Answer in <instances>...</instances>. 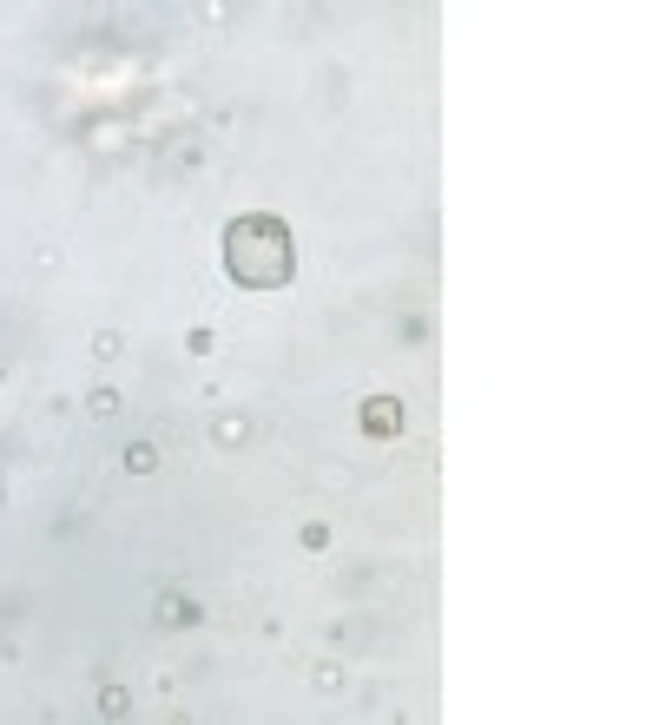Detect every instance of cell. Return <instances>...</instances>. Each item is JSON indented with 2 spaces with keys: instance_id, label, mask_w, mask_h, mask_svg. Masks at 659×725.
<instances>
[{
  "instance_id": "6da1fadb",
  "label": "cell",
  "mask_w": 659,
  "mask_h": 725,
  "mask_svg": "<svg viewBox=\"0 0 659 725\" xmlns=\"http://www.w3.org/2000/svg\"><path fill=\"white\" fill-rule=\"evenodd\" d=\"M225 277L238 290H284L297 277V244H290V225L271 218V211H238L225 225Z\"/></svg>"
},
{
  "instance_id": "5b68a950",
  "label": "cell",
  "mask_w": 659,
  "mask_h": 725,
  "mask_svg": "<svg viewBox=\"0 0 659 725\" xmlns=\"http://www.w3.org/2000/svg\"><path fill=\"white\" fill-rule=\"evenodd\" d=\"M86 409H93V416H119V389H93Z\"/></svg>"
},
{
  "instance_id": "52a82bcc",
  "label": "cell",
  "mask_w": 659,
  "mask_h": 725,
  "mask_svg": "<svg viewBox=\"0 0 659 725\" xmlns=\"http://www.w3.org/2000/svg\"><path fill=\"white\" fill-rule=\"evenodd\" d=\"M185 350H192V356H211V350H218V337H211V330H192V337H185Z\"/></svg>"
},
{
  "instance_id": "277c9868",
  "label": "cell",
  "mask_w": 659,
  "mask_h": 725,
  "mask_svg": "<svg viewBox=\"0 0 659 725\" xmlns=\"http://www.w3.org/2000/svg\"><path fill=\"white\" fill-rule=\"evenodd\" d=\"M126 468H132V475H152V468H159L152 442H132V449H126Z\"/></svg>"
},
{
  "instance_id": "7a4b0ae2",
  "label": "cell",
  "mask_w": 659,
  "mask_h": 725,
  "mask_svg": "<svg viewBox=\"0 0 659 725\" xmlns=\"http://www.w3.org/2000/svg\"><path fill=\"white\" fill-rule=\"evenodd\" d=\"M363 429L370 435H402V403L396 396H370V403H363Z\"/></svg>"
},
{
  "instance_id": "8992f818",
  "label": "cell",
  "mask_w": 659,
  "mask_h": 725,
  "mask_svg": "<svg viewBox=\"0 0 659 725\" xmlns=\"http://www.w3.org/2000/svg\"><path fill=\"white\" fill-rule=\"evenodd\" d=\"M126 706H132L126 686H99V712H126Z\"/></svg>"
},
{
  "instance_id": "3957f363",
  "label": "cell",
  "mask_w": 659,
  "mask_h": 725,
  "mask_svg": "<svg viewBox=\"0 0 659 725\" xmlns=\"http://www.w3.org/2000/svg\"><path fill=\"white\" fill-rule=\"evenodd\" d=\"M159 620L165 627H198V607L185 594H159Z\"/></svg>"
}]
</instances>
